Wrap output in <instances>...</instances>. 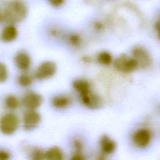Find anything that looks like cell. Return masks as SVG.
<instances>
[{"label":"cell","mask_w":160,"mask_h":160,"mask_svg":"<svg viewBox=\"0 0 160 160\" xmlns=\"http://www.w3.org/2000/svg\"><path fill=\"white\" fill-rule=\"evenodd\" d=\"M81 37L77 34H72L69 35L68 38V41L69 42V43L74 46H79L81 43Z\"/></svg>","instance_id":"cell-20"},{"label":"cell","mask_w":160,"mask_h":160,"mask_svg":"<svg viewBox=\"0 0 160 160\" xmlns=\"http://www.w3.org/2000/svg\"><path fill=\"white\" fill-rule=\"evenodd\" d=\"M132 139L134 144L138 147L146 148L150 143L151 133L149 129L141 128L134 132Z\"/></svg>","instance_id":"cell-8"},{"label":"cell","mask_w":160,"mask_h":160,"mask_svg":"<svg viewBox=\"0 0 160 160\" xmlns=\"http://www.w3.org/2000/svg\"><path fill=\"white\" fill-rule=\"evenodd\" d=\"M70 103V99L67 96L57 95L52 99V104L54 107L62 109L66 108Z\"/></svg>","instance_id":"cell-14"},{"label":"cell","mask_w":160,"mask_h":160,"mask_svg":"<svg viewBox=\"0 0 160 160\" xmlns=\"http://www.w3.org/2000/svg\"><path fill=\"white\" fill-rule=\"evenodd\" d=\"M46 160H64V154L61 149L58 146L49 148L44 153Z\"/></svg>","instance_id":"cell-13"},{"label":"cell","mask_w":160,"mask_h":160,"mask_svg":"<svg viewBox=\"0 0 160 160\" xmlns=\"http://www.w3.org/2000/svg\"><path fill=\"white\" fill-rule=\"evenodd\" d=\"M115 68L122 72L129 73L138 68V62L132 57L125 54L119 55L114 61Z\"/></svg>","instance_id":"cell-3"},{"label":"cell","mask_w":160,"mask_h":160,"mask_svg":"<svg viewBox=\"0 0 160 160\" xmlns=\"http://www.w3.org/2000/svg\"><path fill=\"white\" fill-rule=\"evenodd\" d=\"M41 120V114L35 110H28L23 114V128L26 131L35 129Z\"/></svg>","instance_id":"cell-6"},{"label":"cell","mask_w":160,"mask_h":160,"mask_svg":"<svg viewBox=\"0 0 160 160\" xmlns=\"http://www.w3.org/2000/svg\"><path fill=\"white\" fill-rule=\"evenodd\" d=\"M99 145L102 152L104 154H112L116 149V144L114 141L107 135H103L99 139Z\"/></svg>","instance_id":"cell-11"},{"label":"cell","mask_w":160,"mask_h":160,"mask_svg":"<svg viewBox=\"0 0 160 160\" xmlns=\"http://www.w3.org/2000/svg\"><path fill=\"white\" fill-rule=\"evenodd\" d=\"M132 57L138 62V68H146L151 62V58L149 52L141 46H136L132 49Z\"/></svg>","instance_id":"cell-4"},{"label":"cell","mask_w":160,"mask_h":160,"mask_svg":"<svg viewBox=\"0 0 160 160\" xmlns=\"http://www.w3.org/2000/svg\"><path fill=\"white\" fill-rule=\"evenodd\" d=\"M10 154L4 150H0V160H9Z\"/></svg>","instance_id":"cell-22"},{"label":"cell","mask_w":160,"mask_h":160,"mask_svg":"<svg viewBox=\"0 0 160 160\" xmlns=\"http://www.w3.org/2000/svg\"><path fill=\"white\" fill-rule=\"evenodd\" d=\"M8 77V72L6 66L0 62V82H5Z\"/></svg>","instance_id":"cell-19"},{"label":"cell","mask_w":160,"mask_h":160,"mask_svg":"<svg viewBox=\"0 0 160 160\" xmlns=\"http://www.w3.org/2000/svg\"><path fill=\"white\" fill-rule=\"evenodd\" d=\"M56 64L52 61H44L37 68L35 72V77L38 79H44L52 77L56 73Z\"/></svg>","instance_id":"cell-5"},{"label":"cell","mask_w":160,"mask_h":160,"mask_svg":"<svg viewBox=\"0 0 160 160\" xmlns=\"http://www.w3.org/2000/svg\"><path fill=\"white\" fill-rule=\"evenodd\" d=\"M32 77L28 74H21L18 76V81L19 84L22 87H28L31 85L32 83Z\"/></svg>","instance_id":"cell-18"},{"label":"cell","mask_w":160,"mask_h":160,"mask_svg":"<svg viewBox=\"0 0 160 160\" xmlns=\"http://www.w3.org/2000/svg\"><path fill=\"white\" fill-rule=\"evenodd\" d=\"M72 144L74 148H75L76 152H81V149H82V143L79 139H74L72 142Z\"/></svg>","instance_id":"cell-21"},{"label":"cell","mask_w":160,"mask_h":160,"mask_svg":"<svg viewBox=\"0 0 160 160\" xmlns=\"http://www.w3.org/2000/svg\"><path fill=\"white\" fill-rule=\"evenodd\" d=\"M71 160H85L84 156L79 152H76L71 157Z\"/></svg>","instance_id":"cell-23"},{"label":"cell","mask_w":160,"mask_h":160,"mask_svg":"<svg viewBox=\"0 0 160 160\" xmlns=\"http://www.w3.org/2000/svg\"><path fill=\"white\" fill-rule=\"evenodd\" d=\"M72 87L79 93L81 99L89 96L91 91L90 85L88 81L84 79H75L72 82Z\"/></svg>","instance_id":"cell-9"},{"label":"cell","mask_w":160,"mask_h":160,"mask_svg":"<svg viewBox=\"0 0 160 160\" xmlns=\"http://www.w3.org/2000/svg\"><path fill=\"white\" fill-rule=\"evenodd\" d=\"M14 62L16 66L21 70L26 71L31 66V58L24 51H19L14 57Z\"/></svg>","instance_id":"cell-10"},{"label":"cell","mask_w":160,"mask_h":160,"mask_svg":"<svg viewBox=\"0 0 160 160\" xmlns=\"http://www.w3.org/2000/svg\"><path fill=\"white\" fill-rule=\"evenodd\" d=\"M44 153L45 152L42 149L39 148H33L29 151L28 156L30 160H44Z\"/></svg>","instance_id":"cell-15"},{"label":"cell","mask_w":160,"mask_h":160,"mask_svg":"<svg viewBox=\"0 0 160 160\" xmlns=\"http://www.w3.org/2000/svg\"><path fill=\"white\" fill-rule=\"evenodd\" d=\"M1 20H2V14H1V12H0V21H1Z\"/></svg>","instance_id":"cell-25"},{"label":"cell","mask_w":160,"mask_h":160,"mask_svg":"<svg viewBox=\"0 0 160 160\" xmlns=\"http://www.w3.org/2000/svg\"><path fill=\"white\" fill-rule=\"evenodd\" d=\"M6 107L11 110L16 109L19 105L18 98L14 95H9L5 99Z\"/></svg>","instance_id":"cell-16"},{"label":"cell","mask_w":160,"mask_h":160,"mask_svg":"<svg viewBox=\"0 0 160 160\" xmlns=\"http://www.w3.org/2000/svg\"><path fill=\"white\" fill-rule=\"evenodd\" d=\"M28 12L27 5L20 1L8 2L4 6L2 20L6 23L14 24L24 20Z\"/></svg>","instance_id":"cell-1"},{"label":"cell","mask_w":160,"mask_h":160,"mask_svg":"<svg viewBox=\"0 0 160 160\" xmlns=\"http://www.w3.org/2000/svg\"><path fill=\"white\" fill-rule=\"evenodd\" d=\"M19 120L13 113H6L0 118V131L5 135L13 134L18 129Z\"/></svg>","instance_id":"cell-2"},{"label":"cell","mask_w":160,"mask_h":160,"mask_svg":"<svg viewBox=\"0 0 160 160\" xmlns=\"http://www.w3.org/2000/svg\"><path fill=\"white\" fill-rule=\"evenodd\" d=\"M18 36V30L12 24L5 26L0 33V39L3 42H11Z\"/></svg>","instance_id":"cell-12"},{"label":"cell","mask_w":160,"mask_h":160,"mask_svg":"<svg viewBox=\"0 0 160 160\" xmlns=\"http://www.w3.org/2000/svg\"><path fill=\"white\" fill-rule=\"evenodd\" d=\"M98 61L103 65H109L112 60L111 54L107 51H101L97 56Z\"/></svg>","instance_id":"cell-17"},{"label":"cell","mask_w":160,"mask_h":160,"mask_svg":"<svg viewBox=\"0 0 160 160\" xmlns=\"http://www.w3.org/2000/svg\"><path fill=\"white\" fill-rule=\"evenodd\" d=\"M42 96L35 92H28L22 98V105L28 110H35L39 108L42 102Z\"/></svg>","instance_id":"cell-7"},{"label":"cell","mask_w":160,"mask_h":160,"mask_svg":"<svg viewBox=\"0 0 160 160\" xmlns=\"http://www.w3.org/2000/svg\"><path fill=\"white\" fill-rule=\"evenodd\" d=\"M49 2L51 4H52V6L58 7V6L62 5L64 3V1H62V0H52V1H50Z\"/></svg>","instance_id":"cell-24"}]
</instances>
